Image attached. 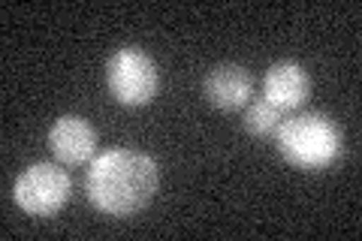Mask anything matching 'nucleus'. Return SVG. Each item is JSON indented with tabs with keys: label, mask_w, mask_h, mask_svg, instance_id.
Segmentation results:
<instances>
[{
	"label": "nucleus",
	"mask_w": 362,
	"mask_h": 241,
	"mask_svg": "<svg viewBox=\"0 0 362 241\" xmlns=\"http://www.w3.org/2000/svg\"><path fill=\"white\" fill-rule=\"evenodd\" d=\"M157 187H160L157 160L130 151V148H112V151L94 157L85 178L90 205L109 217H133L148 208Z\"/></svg>",
	"instance_id": "f257e3e1"
},
{
	"label": "nucleus",
	"mask_w": 362,
	"mask_h": 241,
	"mask_svg": "<svg viewBox=\"0 0 362 241\" xmlns=\"http://www.w3.org/2000/svg\"><path fill=\"white\" fill-rule=\"evenodd\" d=\"M278 154L302 172H323L344 151L341 127L323 112H299L281 121L275 133Z\"/></svg>",
	"instance_id": "f03ea898"
},
{
	"label": "nucleus",
	"mask_w": 362,
	"mask_h": 241,
	"mask_svg": "<svg viewBox=\"0 0 362 241\" xmlns=\"http://www.w3.org/2000/svg\"><path fill=\"white\" fill-rule=\"evenodd\" d=\"M106 85L115 102L127 109L148 106L160 90V70L154 57L142 52L139 45H124L106 64Z\"/></svg>",
	"instance_id": "7ed1b4c3"
},
{
	"label": "nucleus",
	"mask_w": 362,
	"mask_h": 241,
	"mask_svg": "<svg viewBox=\"0 0 362 241\" xmlns=\"http://www.w3.org/2000/svg\"><path fill=\"white\" fill-rule=\"evenodd\" d=\"M73 181L61 163H33L16 178L13 199L21 211L33 217H52L70 202Z\"/></svg>",
	"instance_id": "20e7f679"
},
{
	"label": "nucleus",
	"mask_w": 362,
	"mask_h": 241,
	"mask_svg": "<svg viewBox=\"0 0 362 241\" xmlns=\"http://www.w3.org/2000/svg\"><path fill=\"white\" fill-rule=\"evenodd\" d=\"M49 148L61 166H85L88 160H94L97 133L85 118H78V114H64V118L52 124Z\"/></svg>",
	"instance_id": "39448f33"
},
{
	"label": "nucleus",
	"mask_w": 362,
	"mask_h": 241,
	"mask_svg": "<svg viewBox=\"0 0 362 241\" xmlns=\"http://www.w3.org/2000/svg\"><path fill=\"white\" fill-rule=\"evenodd\" d=\"M202 94L214 109L235 112L245 109L254 97V78L239 64H218L202 82Z\"/></svg>",
	"instance_id": "423d86ee"
},
{
	"label": "nucleus",
	"mask_w": 362,
	"mask_h": 241,
	"mask_svg": "<svg viewBox=\"0 0 362 241\" xmlns=\"http://www.w3.org/2000/svg\"><path fill=\"white\" fill-rule=\"evenodd\" d=\"M311 94V78L305 73V66L293 61L272 64L263 78V100H269L272 106H278L281 112H296Z\"/></svg>",
	"instance_id": "0eeeda50"
},
{
	"label": "nucleus",
	"mask_w": 362,
	"mask_h": 241,
	"mask_svg": "<svg viewBox=\"0 0 362 241\" xmlns=\"http://www.w3.org/2000/svg\"><path fill=\"white\" fill-rule=\"evenodd\" d=\"M242 121H245V130L257 136V139H275L281 121H284V112L278 106H272L269 100H254V102H247Z\"/></svg>",
	"instance_id": "6e6552de"
}]
</instances>
